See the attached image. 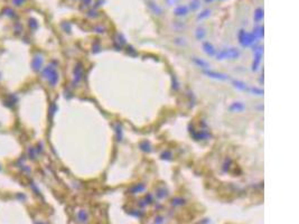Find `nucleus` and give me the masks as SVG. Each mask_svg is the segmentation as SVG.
Returning a JSON list of instances; mask_svg holds the SVG:
<instances>
[{"label": "nucleus", "mask_w": 299, "mask_h": 224, "mask_svg": "<svg viewBox=\"0 0 299 224\" xmlns=\"http://www.w3.org/2000/svg\"><path fill=\"white\" fill-rule=\"evenodd\" d=\"M115 130H117V138H118V140L120 141V140L122 139V129H121L120 124H117Z\"/></svg>", "instance_id": "obj_18"}, {"label": "nucleus", "mask_w": 299, "mask_h": 224, "mask_svg": "<svg viewBox=\"0 0 299 224\" xmlns=\"http://www.w3.org/2000/svg\"><path fill=\"white\" fill-rule=\"evenodd\" d=\"M189 8L192 9V10H196V9H199V7H201V1L199 0H190V3H189Z\"/></svg>", "instance_id": "obj_16"}, {"label": "nucleus", "mask_w": 299, "mask_h": 224, "mask_svg": "<svg viewBox=\"0 0 299 224\" xmlns=\"http://www.w3.org/2000/svg\"><path fill=\"white\" fill-rule=\"evenodd\" d=\"M239 43L241 44L242 47H249L251 45H253L255 42H258V37L253 31L252 33H248L244 29H241L238 34Z\"/></svg>", "instance_id": "obj_1"}, {"label": "nucleus", "mask_w": 299, "mask_h": 224, "mask_svg": "<svg viewBox=\"0 0 299 224\" xmlns=\"http://www.w3.org/2000/svg\"><path fill=\"white\" fill-rule=\"evenodd\" d=\"M253 18H255V20L257 22L261 21L263 18V10L261 8H257L255 11V15H253Z\"/></svg>", "instance_id": "obj_14"}, {"label": "nucleus", "mask_w": 299, "mask_h": 224, "mask_svg": "<svg viewBox=\"0 0 299 224\" xmlns=\"http://www.w3.org/2000/svg\"><path fill=\"white\" fill-rule=\"evenodd\" d=\"M205 35H206V33H205L204 28L199 27L197 29H196L195 36H196V38L199 39V40H203V39H204V37H205Z\"/></svg>", "instance_id": "obj_13"}, {"label": "nucleus", "mask_w": 299, "mask_h": 224, "mask_svg": "<svg viewBox=\"0 0 299 224\" xmlns=\"http://www.w3.org/2000/svg\"><path fill=\"white\" fill-rule=\"evenodd\" d=\"M203 49H204L205 54L208 56H215V54H216V49L214 48V46H213L210 42L203 43Z\"/></svg>", "instance_id": "obj_6"}, {"label": "nucleus", "mask_w": 299, "mask_h": 224, "mask_svg": "<svg viewBox=\"0 0 299 224\" xmlns=\"http://www.w3.org/2000/svg\"><path fill=\"white\" fill-rule=\"evenodd\" d=\"M192 61H193L199 67L203 68V70H208V68H210V64H208L206 61H203V59L199 58V57H193Z\"/></svg>", "instance_id": "obj_11"}, {"label": "nucleus", "mask_w": 299, "mask_h": 224, "mask_svg": "<svg viewBox=\"0 0 299 224\" xmlns=\"http://www.w3.org/2000/svg\"><path fill=\"white\" fill-rule=\"evenodd\" d=\"M161 158H162V159L169 160L171 158V154L169 152V151H165V152H162V154H161Z\"/></svg>", "instance_id": "obj_21"}, {"label": "nucleus", "mask_w": 299, "mask_h": 224, "mask_svg": "<svg viewBox=\"0 0 299 224\" xmlns=\"http://www.w3.org/2000/svg\"><path fill=\"white\" fill-rule=\"evenodd\" d=\"M253 54H255V59H253V63H252V71H258L259 68V65L261 63V59H262V54H263V47L262 46H257V47L253 49Z\"/></svg>", "instance_id": "obj_3"}, {"label": "nucleus", "mask_w": 299, "mask_h": 224, "mask_svg": "<svg viewBox=\"0 0 299 224\" xmlns=\"http://www.w3.org/2000/svg\"><path fill=\"white\" fill-rule=\"evenodd\" d=\"M241 55L240 49L238 48H225V49H222L220 52L215 54L216 59L218 61H223V59H236L239 58Z\"/></svg>", "instance_id": "obj_2"}, {"label": "nucleus", "mask_w": 299, "mask_h": 224, "mask_svg": "<svg viewBox=\"0 0 299 224\" xmlns=\"http://www.w3.org/2000/svg\"><path fill=\"white\" fill-rule=\"evenodd\" d=\"M210 15H211L210 9H205V10H203L202 12H199V14L197 15V20L205 19V18H207V17H210Z\"/></svg>", "instance_id": "obj_15"}, {"label": "nucleus", "mask_w": 299, "mask_h": 224, "mask_svg": "<svg viewBox=\"0 0 299 224\" xmlns=\"http://www.w3.org/2000/svg\"><path fill=\"white\" fill-rule=\"evenodd\" d=\"M140 147H141V149H142L143 151H147V152H149V151H151V148H150V145H149L148 142H142L141 145H140Z\"/></svg>", "instance_id": "obj_20"}, {"label": "nucleus", "mask_w": 299, "mask_h": 224, "mask_svg": "<svg viewBox=\"0 0 299 224\" xmlns=\"http://www.w3.org/2000/svg\"><path fill=\"white\" fill-rule=\"evenodd\" d=\"M147 3H148V7H149V9H150L154 14H156V15H161V12H162V10H161V8H160L159 6L157 5L156 2H154L152 0H148L147 1Z\"/></svg>", "instance_id": "obj_9"}, {"label": "nucleus", "mask_w": 299, "mask_h": 224, "mask_svg": "<svg viewBox=\"0 0 299 224\" xmlns=\"http://www.w3.org/2000/svg\"><path fill=\"white\" fill-rule=\"evenodd\" d=\"M145 188H146L145 184H136L130 188V192H131V194H137V193H140V192H142V190H145Z\"/></svg>", "instance_id": "obj_12"}, {"label": "nucleus", "mask_w": 299, "mask_h": 224, "mask_svg": "<svg viewBox=\"0 0 299 224\" xmlns=\"http://www.w3.org/2000/svg\"><path fill=\"white\" fill-rule=\"evenodd\" d=\"M188 10H189V8H188L187 6H178L177 8H175V10H174V14L176 15V16L180 17V16H186V15L188 14Z\"/></svg>", "instance_id": "obj_8"}, {"label": "nucleus", "mask_w": 299, "mask_h": 224, "mask_svg": "<svg viewBox=\"0 0 299 224\" xmlns=\"http://www.w3.org/2000/svg\"><path fill=\"white\" fill-rule=\"evenodd\" d=\"M232 84H233V86L236 87V89H239V90H241V91H245V92H249L250 86L248 85V84L244 83V82L238 81V80H232Z\"/></svg>", "instance_id": "obj_7"}, {"label": "nucleus", "mask_w": 299, "mask_h": 224, "mask_svg": "<svg viewBox=\"0 0 299 224\" xmlns=\"http://www.w3.org/2000/svg\"><path fill=\"white\" fill-rule=\"evenodd\" d=\"M166 2H167L169 6H173V5H175V3L178 2V0H166Z\"/></svg>", "instance_id": "obj_22"}, {"label": "nucleus", "mask_w": 299, "mask_h": 224, "mask_svg": "<svg viewBox=\"0 0 299 224\" xmlns=\"http://www.w3.org/2000/svg\"><path fill=\"white\" fill-rule=\"evenodd\" d=\"M205 75H207L208 77L215 78V80H220V81H229L230 77L229 75H225V74H222V73H217V72H213V71H208V70H204Z\"/></svg>", "instance_id": "obj_4"}, {"label": "nucleus", "mask_w": 299, "mask_h": 224, "mask_svg": "<svg viewBox=\"0 0 299 224\" xmlns=\"http://www.w3.org/2000/svg\"><path fill=\"white\" fill-rule=\"evenodd\" d=\"M115 42L118 43V44L120 45V47L122 46L124 43H126V40H124V38L122 37V35H120V34H118L117 35V38H115Z\"/></svg>", "instance_id": "obj_19"}, {"label": "nucleus", "mask_w": 299, "mask_h": 224, "mask_svg": "<svg viewBox=\"0 0 299 224\" xmlns=\"http://www.w3.org/2000/svg\"><path fill=\"white\" fill-rule=\"evenodd\" d=\"M249 92L252 93V94H257V95H263V90L262 89H259V87H253V86H250L249 89Z\"/></svg>", "instance_id": "obj_17"}, {"label": "nucleus", "mask_w": 299, "mask_h": 224, "mask_svg": "<svg viewBox=\"0 0 299 224\" xmlns=\"http://www.w3.org/2000/svg\"><path fill=\"white\" fill-rule=\"evenodd\" d=\"M190 133L194 137V139L196 140H207L211 138V134L206 131V130H197V131H194V130H190Z\"/></svg>", "instance_id": "obj_5"}, {"label": "nucleus", "mask_w": 299, "mask_h": 224, "mask_svg": "<svg viewBox=\"0 0 299 224\" xmlns=\"http://www.w3.org/2000/svg\"><path fill=\"white\" fill-rule=\"evenodd\" d=\"M244 109H245V105L242 102H234L229 106V110L232 112H241Z\"/></svg>", "instance_id": "obj_10"}, {"label": "nucleus", "mask_w": 299, "mask_h": 224, "mask_svg": "<svg viewBox=\"0 0 299 224\" xmlns=\"http://www.w3.org/2000/svg\"><path fill=\"white\" fill-rule=\"evenodd\" d=\"M205 1H206V2H212L213 0H205Z\"/></svg>", "instance_id": "obj_23"}]
</instances>
